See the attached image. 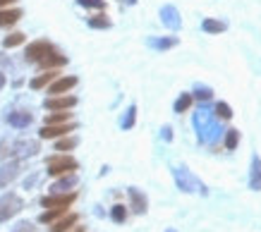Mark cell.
Masks as SVG:
<instances>
[{
	"label": "cell",
	"mask_w": 261,
	"mask_h": 232,
	"mask_svg": "<svg viewBox=\"0 0 261 232\" xmlns=\"http://www.w3.org/2000/svg\"><path fill=\"white\" fill-rule=\"evenodd\" d=\"M12 3H17V0H0V8H8V5H12Z\"/></svg>",
	"instance_id": "cell-37"
},
{
	"label": "cell",
	"mask_w": 261,
	"mask_h": 232,
	"mask_svg": "<svg viewBox=\"0 0 261 232\" xmlns=\"http://www.w3.org/2000/svg\"><path fill=\"white\" fill-rule=\"evenodd\" d=\"M8 156H12V141H3L0 144V160L8 158Z\"/></svg>",
	"instance_id": "cell-35"
},
{
	"label": "cell",
	"mask_w": 261,
	"mask_h": 232,
	"mask_svg": "<svg viewBox=\"0 0 261 232\" xmlns=\"http://www.w3.org/2000/svg\"><path fill=\"white\" fill-rule=\"evenodd\" d=\"M151 46L153 48H159V50H166V48H173V46H177V39H153L151 41Z\"/></svg>",
	"instance_id": "cell-31"
},
{
	"label": "cell",
	"mask_w": 261,
	"mask_h": 232,
	"mask_svg": "<svg viewBox=\"0 0 261 232\" xmlns=\"http://www.w3.org/2000/svg\"><path fill=\"white\" fill-rule=\"evenodd\" d=\"M249 189L252 192H261V158L254 156L252 158V170H249Z\"/></svg>",
	"instance_id": "cell-14"
},
{
	"label": "cell",
	"mask_w": 261,
	"mask_h": 232,
	"mask_svg": "<svg viewBox=\"0 0 261 232\" xmlns=\"http://www.w3.org/2000/svg\"><path fill=\"white\" fill-rule=\"evenodd\" d=\"M50 50H53V43H48V41H34V43H29V46H27L24 57H27L29 63H41V60H43Z\"/></svg>",
	"instance_id": "cell-6"
},
{
	"label": "cell",
	"mask_w": 261,
	"mask_h": 232,
	"mask_svg": "<svg viewBox=\"0 0 261 232\" xmlns=\"http://www.w3.org/2000/svg\"><path fill=\"white\" fill-rule=\"evenodd\" d=\"M111 218L115 220V223H125V218H127V211H125V206H113V211H111Z\"/></svg>",
	"instance_id": "cell-32"
},
{
	"label": "cell",
	"mask_w": 261,
	"mask_h": 232,
	"mask_svg": "<svg viewBox=\"0 0 261 232\" xmlns=\"http://www.w3.org/2000/svg\"><path fill=\"white\" fill-rule=\"evenodd\" d=\"M22 43H24V34H19V32L10 34V36L3 39V46H5V48H15V46H22Z\"/></svg>",
	"instance_id": "cell-27"
},
{
	"label": "cell",
	"mask_w": 261,
	"mask_h": 232,
	"mask_svg": "<svg viewBox=\"0 0 261 232\" xmlns=\"http://www.w3.org/2000/svg\"><path fill=\"white\" fill-rule=\"evenodd\" d=\"M19 17H22V10H0V26H12L19 22Z\"/></svg>",
	"instance_id": "cell-19"
},
{
	"label": "cell",
	"mask_w": 261,
	"mask_h": 232,
	"mask_svg": "<svg viewBox=\"0 0 261 232\" xmlns=\"http://www.w3.org/2000/svg\"><path fill=\"white\" fill-rule=\"evenodd\" d=\"M77 220H80V216H77V213H65L63 218H58L56 223H53L50 232H67V230H72V227L77 225Z\"/></svg>",
	"instance_id": "cell-15"
},
{
	"label": "cell",
	"mask_w": 261,
	"mask_h": 232,
	"mask_svg": "<svg viewBox=\"0 0 261 232\" xmlns=\"http://www.w3.org/2000/svg\"><path fill=\"white\" fill-rule=\"evenodd\" d=\"M15 232H32V223H22V225H17V230Z\"/></svg>",
	"instance_id": "cell-36"
},
{
	"label": "cell",
	"mask_w": 261,
	"mask_h": 232,
	"mask_svg": "<svg viewBox=\"0 0 261 232\" xmlns=\"http://www.w3.org/2000/svg\"><path fill=\"white\" fill-rule=\"evenodd\" d=\"M77 187V175L74 172H67V175H60V180H58L50 189L53 192H67V189H74Z\"/></svg>",
	"instance_id": "cell-18"
},
{
	"label": "cell",
	"mask_w": 261,
	"mask_h": 232,
	"mask_svg": "<svg viewBox=\"0 0 261 232\" xmlns=\"http://www.w3.org/2000/svg\"><path fill=\"white\" fill-rule=\"evenodd\" d=\"M72 112H65V110H56L50 118H48V125H63V122H70Z\"/></svg>",
	"instance_id": "cell-30"
},
{
	"label": "cell",
	"mask_w": 261,
	"mask_h": 232,
	"mask_svg": "<svg viewBox=\"0 0 261 232\" xmlns=\"http://www.w3.org/2000/svg\"><path fill=\"white\" fill-rule=\"evenodd\" d=\"M67 213V208H48L46 213H41V223H56L58 218H63Z\"/></svg>",
	"instance_id": "cell-21"
},
{
	"label": "cell",
	"mask_w": 261,
	"mask_h": 232,
	"mask_svg": "<svg viewBox=\"0 0 261 232\" xmlns=\"http://www.w3.org/2000/svg\"><path fill=\"white\" fill-rule=\"evenodd\" d=\"M24 208V201L17 194H3L0 196V223H5L10 218H15Z\"/></svg>",
	"instance_id": "cell-4"
},
{
	"label": "cell",
	"mask_w": 261,
	"mask_h": 232,
	"mask_svg": "<svg viewBox=\"0 0 261 232\" xmlns=\"http://www.w3.org/2000/svg\"><path fill=\"white\" fill-rule=\"evenodd\" d=\"M82 8H89V10H106V3L103 0H77Z\"/></svg>",
	"instance_id": "cell-33"
},
{
	"label": "cell",
	"mask_w": 261,
	"mask_h": 232,
	"mask_svg": "<svg viewBox=\"0 0 261 232\" xmlns=\"http://www.w3.org/2000/svg\"><path fill=\"white\" fill-rule=\"evenodd\" d=\"M0 65H8V60H5V57H0Z\"/></svg>",
	"instance_id": "cell-41"
},
{
	"label": "cell",
	"mask_w": 261,
	"mask_h": 232,
	"mask_svg": "<svg viewBox=\"0 0 261 232\" xmlns=\"http://www.w3.org/2000/svg\"><path fill=\"white\" fill-rule=\"evenodd\" d=\"M77 105V98L74 96H53L46 98V108L48 110H70Z\"/></svg>",
	"instance_id": "cell-11"
},
{
	"label": "cell",
	"mask_w": 261,
	"mask_h": 232,
	"mask_svg": "<svg viewBox=\"0 0 261 232\" xmlns=\"http://www.w3.org/2000/svg\"><path fill=\"white\" fill-rule=\"evenodd\" d=\"M74 86H77V77H60V79H56L48 86V91H50L53 96H60V94H67V91Z\"/></svg>",
	"instance_id": "cell-13"
},
{
	"label": "cell",
	"mask_w": 261,
	"mask_h": 232,
	"mask_svg": "<svg viewBox=\"0 0 261 232\" xmlns=\"http://www.w3.org/2000/svg\"><path fill=\"white\" fill-rule=\"evenodd\" d=\"M89 26H91V29H108V26H111V19L106 15H96L89 19Z\"/></svg>",
	"instance_id": "cell-29"
},
{
	"label": "cell",
	"mask_w": 261,
	"mask_h": 232,
	"mask_svg": "<svg viewBox=\"0 0 261 232\" xmlns=\"http://www.w3.org/2000/svg\"><path fill=\"white\" fill-rule=\"evenodd\" d=\"M194 127L199 129L201 141H211V139H216V136H218V125H216L214 112L199 110L197 115H194Z\"/></svg>",
	"instance_id": "cell-1"
},
{
	"label": "cell",
	"mask_w": 261,
	"mask_h": 232,
	"mask_svg": "<svg viewBox=\"0 0 261 232\" xmlns=\"http://www.w3.org/2000/svg\"><path fill=\"white\" fill-rule=\"evenodd\" d=\"M190 105H192V94H182V96L175 101L173 110L175 112H185V110H190Z\"/></svg>",
	"instance_id": "cell-26"
},
{
	"label": "cell",
	"mask_w": 261,
	"mask_h": 232,
	"mask_svg": "<svg viewBox=\"0 0 261 232\" xmlns=\"http://www.w3.org/2000/svg\"><path fill=\"white\" fill-rule=\"evenodd\" d=\"M77 168H80V163L72 158V156H53V158H48V175H53V177L74 172Z\"/></svg>",
	"instance_id": "cell-2"
},
{
	"label": "cell",
	"mask_w": 261,
	"mask_h": 232,
	"mask_svg": "<svg viewBox=\"0 0 261 232\" xmlns=\"http://www.w3.org/2000/svg\"><path fill=\"white\" fill-rule=\"evenodd\" d=\"M19 170H22V163H19V160H10V163H5V165L0 168V187H8L12 180H17Z\"/></svg>",
	"instance_id": "cell-10"
},
{
	"label": "cell",
	"mask_w": 261,
	"mask_h": 232,
	"mask_svg": "<svg viewBox=\"0 0 261 232\" xmlns=\"http://www.w3.org/2000/svg\"><path fill=\"white\" fill-rule=\"evenodd\" d=\"M192 98H197V101H211V98H214V91H211V89L208 86H201V84H199V86H194V96Z\"/></svg>",
	"instance_id": "cell-28"
},
{
	"label": "cell",
	"mask_w": 261,
	"mask_h": 232,
	"mask_svg": "<svg viewBox=\"0 0 261 232\" xmlns=\"http://www.w3.org/2000/svg\"><path fill=\"white\" fill-rule=\"evenodd\" d=\"M127 194H129V204H132V211H135L137 216L146 213V208H149V201H146V196H144L139 189H135V187H129V189H127Z\"/></svg>",
	"instance_id": "cell-12"
},
{
	"label": "cell",
	"mask_w": 261,
	"mask_h": 232,
	"mask_svg": "<svg viewBox=\"0 0 261 232\" xmlns=\"http://www.w3.org/2000/svg\"><path fill=\"white\" fill-rule=\"evenodd\" d=\"M8 122L12 125V127H17V129L29 127V125H32V112H27V110H15V112H10V115H8Z\"/></svg>",
	"instance_id": "cell-17"
},
{
	"label": "cell",
	"mask_w": 261,
	"mask_h": 232,
	"mask_svg": "<svg viewBox=\"0 0 261 232\" xmlns=\"http://www.w3.org/2000/svg\"><path fill=\"white\" fill-rule=\"evenodd\" d=\"M72 232H84V227H77V225H74V227H72Z\"/></svg>",
	"instance_id": "cell-40"
},
{
	"label": "cell",
	"mask_w": 261,
	"mask_h": 232,
	"mask_svg": "<svg viewBox=\"0 0 261 232\" xmlns=\"http://www.w3.org/2000/svg\"><path fill=\"white\" fill-rule=\"evenodd\" d=\"M77 144H80L77 136H65V139H60V141L56 144V151H72Z\"/></svg>",
	"instance_id": "cell-25"
},
{
	"label": "cell",
	"mask_w": 261,
	"mask_h": 232,
	"mask_svg": "<svg viewBox=\"0 0 261 232\" xmlns=\"http://www.w3.org/2000/svg\"><path fill=\"white\" fill-rule=\"evenodd\" d=\"M173 175H175V182H177V187H180L182 192H201V194H206L204 184L199 182L197 177L192 175L187 168H175Z\"/></svg>",
	"instance_id": "cell-3"
},
{
	"label": "cell",
	"mask_w": 261,
	"mask_h": 232,
	"mask_svg": "<svg viewBox=\"0 0 261 232\" xmlns=\"http://www.w3.org/2000/svg\"><path fill=\"white\" fill-rule=\"evenodd\" d=\"M3 86H5V74L0 72V89H3Z\"/></svg>",
	"instance_id": "cell-39"
},
{
	"label": "cell",
	"mask_w": 261,
	"mask_h": 232,
	"mask_svg": "<svg viewBox=\"0 0 261 232\" xmlns=\"http://www.w3.org/2000/svg\"><path fill=\"white\" fill-rule=\"evenodd\" d=\"M39 151H41L39 141H32V139H22V141H15V144H12V156L29 158V156H36Z\"/></svg>",
	"instance_id": "cell-8"
},
{
	"label": "cell",
	"mask_w": 261,
	"mask_h": 232,
	"mask_svg": "<svg viewBox=\"0 0 261 232\" xmlns=\"http://www.w3.org/2000/svg\"><path fill=\"white\" fill-rule=\"evenodd\" d=\"M77 201V194L74 192H53L41 199V206L46 208H70L72 204Z\"/></svg>",
	"instance_id": "cell-5"
},
{
	"label": "cell",
	"mask_w": 261,
	"mask_h": 232,
	"mask_svg": "<svg viewBox=\"0 0 261 232\" xmlns=\"http://www.w3.org/2000/svg\"><path fill=\"white\" fill-rule=\"evenodd\" d=\"M56 77H58L56 70H48V72L39 74V77H34V79H32V89H36V91H39V89L48 86V84H50V81L56 79Z\"/></svg>",
	"instance_id": "cell-20"
},
{
	"label": "cell",
	"mask_w": 261,
	"mask_h": 232,
	"mask_svg": "<svg viewBox=\"0 0 261 232\" xmlns=\"http://www.w3.org/2000/svg\"><path fill=\"white\" fill-rule=\"evenodd\" d=\"M65 63H67V57H65L63 53H58V50L53 48L46 57H43V60H41L39 65H41V67H46V70H56V67H63Z\"/></svg>",
	"instance_id": "cell-16"
},
{
	"label": "cell",
	"mask_w": 261,
	"mask_h": 232,
	"mask_svg": "<svg viewBox=\"0 0 261 232\" xmlns=\"http://www.w3.org/2000/svg\"><path fill=\"white\" fill-rule=\"evenodd\" d=\"M163 136H166L168 141H170V136H173V134H170V127H166V129H163Z\"/></svg>",
	"instance_id": "cell-38"
},
{
	"label": "cell",
	"mask_w": 261,
	"mask_h": 232,
	"mask_svg": "<svg viewBox=\"0 0 261 232\" xmlns=\"http://www.w3.org/2000/svg\"><path fill=\"white\" fill-rule=\"evenodd\" d=\"M161 22H163L168 29L177 32V29L182 26V19H180V12H177V8H175V5H166V8L161 10Z\"/></svg>",
	"instance_id": "cell-9"
},
{
	"label": "cell",
	"mask_w": 261,
	"mask_h": 232,
	"mask_svg": "<svg viewBox=\"0 0 261 232\" xmlns=\"http://www.w3.org/2000/svg\"><path fill=\"white\" fill-rule=\"evenodd\" d=\"M77 125L74 122H63V125H46V127H41L39 136L41 139H58V136L67 134V132H74Z\"/></svg>",
	"instance_id": "cell-7"
},
{
	"label": "cell",
	"mask_w": 261,
	"mask_h": 232,
	"mask_svg": "<svg viewBox=\"0 0 261 232\" xmlns=\"http://www.w3.org/2000/svg\"><path fill=\"white\" fill-rule=\"evenodd\" d=\"M238 141H240V129H228V132H225V149H228V151H235V149H238Z\"/></svg>",
	"instance_id": "cell-24"
},
{
	"label": "cell",
	"mask_w": 261,
	"mask_h": 232,
	"mask_svg": "<svg viewBox=\"0 0 261 232\" xmlns=\"http://www.w3.org/2000/svg\"><path fill=\"white\" fill-rule=\"evenodd\" d=\"M135 118H137V105H129V110H127V118L122 120V127L129 129L132 125H135Z\"/></svg>",
	"instance_id": "cell-34"
},
{
	"label": "cell",
	"mask_w": 261,
	"mask_h": 232,
	"mask_svg": "<svg viewBox=\"0 0 261 232\" xmlns=\"http://www.w3.org/2000/svg\"><path fill=\"white\" fill-rule=\"evenodd\" d=\"M206 34H221L225 32V22H218V19H204V24H201Z\"/></svg>",
	"instance_id": "cell-23"
},
{
	"label": "cell",
	"mask_w": 261,
	"mask_h": 232,
	"mask_svg": "<svg viewBox=\"0 0 261 232\" xmlns=\"http://www.w3.org/2000/svg\"><path fill=\"white\" fill-rule=\"evenodd\" d=\"M214 118H216V120H223V122L230 120V118H232V108H230L228 103H223V101H221V103H216Z\"/></svg>",
	"instance_id": "cell-22"
}]
</instances>
